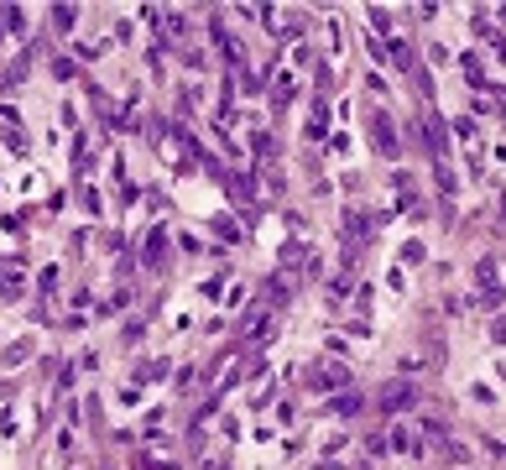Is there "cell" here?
<instances>
[{
	"label": "cell",
	"instance_id": "6da1fadb",
	"mask_svg": "<svg viewBox=\"0 0 506 470\" xmlns=\"http://www.w3.org/2000/svg\"><path fill=\"white\" fill-rule=\"evenodd\" d=\"M413 397H418V387H408V381H392V387L381 392V408H392V413H397V408H408Z\"/></svg>",
	"mask_w": 506,
	"mask_h": 470
},
{
	"label": "cell",
	"instance_id": "277c9868",
	"mask_svg": "<svg viewBox=\"0 0 506 470\" xmlns=\"http://www.w3.org/2000/svg\"><path fill=\"white\" fill-rule=\"evenodd\" d=\"M204 470H225V465H219V460H209V465H204Z\"/></svg>",
	"mask_w": 506,
	"mask_h": 470
},
{
	"label": "cell",
	"instance_id": "3957f363",
	"mask_svg": "<svg viewBox=\"0 0 506 470\" xmlns=\"http://www.w3.org/2000/svg\"><path fill=\"white\" fill-rule=\"evenodd\" d=\"M376 152H386V157H397V136H392V121H386V115H376Z\"/></svg>",
	"mask_w": 506,
	"mask_h": 470
},
{
	"label": "cell",
	"instance_id": "7a4b0ae2",
	"mask_svg": "<svg viewBox=\"0 0 506 470\" xmlns=\"http://www.w3.org/2000/svg\"><path fill=\"white\" fill-rule=\"evenodd\" d=\"M308 381H318V392H329V387H345V371H340V366H313V371H308Z\"/></svg>",
	"mask_w": 506,
	"mask_h": 470
}]
</instances>
